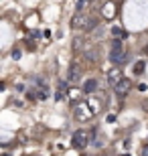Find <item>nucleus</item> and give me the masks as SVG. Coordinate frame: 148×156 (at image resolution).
Listing matches in <instances>:
<instances>
[{"label": "nucleus", "mask_w": 148, "mask_h": 156, "mask_svg": "<svg viewBox=\"0 0 148 156\" xmlns=\"http://www.w3.org/2000/svg\"><path fill=\"white\" fill-rule=\"evenodd\" d=\"M87 144H89V134H87L85 130H77V132L73 134V146L77 150H83Z\"/></svg>", "instance_id": "20e7f679"}, {"label": "nucleus", "mask_w": 148, "mask_h": 156, "mask_svg": "<svg viewBox=\"0 0 148 156\" xmlns=\"http://www.w3.org/2000/svg\"><path fill=\"white\" fill-rule=\"evenodd\" d=\"M73 118L77 122H89L93 118V112H91L89 104L87 101H75L73 104Z\"/></svg>", "instance_id": "f03ea898"}, {"label": "nucleus", "mask_w": 148, "mask_h": 156, "mask_svg": "<svg viewBox=\"0 0 148 156\" xmlns=\"http://www.w3.org/2000/svg\"><path fill=\"white\" fill-rule=\"evenodd\" d=\"M110 61H112L116 67H120V65H124L126 61H128V51H126V47H124V41L114 39L112 51H110Z\"/></svg>", "instance_id": "f257e3e1"}, {"label": "nucleus", "mask_w": 148, "mask_h": 156, "mask_svg": "<svg viewBox=\"0 0 148 156\" xmlns=\"http://www.w3.org/2000/svg\"><path fill=\"white\" fill-rule=\"evenodd\" d=\"M112 37H114V39H118V41H124L126 39V33L120 29V27H114V29H112Z\"/></svg>", "instance_id": "f8f14e48"}, {"label": "nucleus", "mask_w": 148, "mask_h": 156, "mask_svg": "<svg viewBox=\"0 0 148 156\" xmlns=\"http://www.w3.org/2000/svg\"><path fill=\"white\" fill-rule=\"evenodd\" d=\"M102 16L106 18V20H112V18L116 16V4L114 2H106V4L102 6Z\"/></svg>", "instance_id": "1a4fd4ad"}, {"label": "nucleus", "mask_w": 148, "mask_h": 156, "mask_svg": "<svg viewBox=\"0 0 148 156\" xmlns=\"http://www.w3.org/2000/svg\"><path fill=\"white\" fill-rule=\"evenodd\" d=\"M146 53H148V45H146Z\"/></svg>", "instance_id": "a211bd4d"}, {"label": "nucleus", "mask_w": 148, "mask_h": 156, "mask_svg": "<svg viewBox=\"0 0 148 156\" xmlns=\"http://www.w3.org/2000/svg\"><path fill=\"white\" fill-rule=\"evenodd\" d=\"M85 20H87V16H83V14L77 12L73 16V20H71V27H73V29H79V27L83 29V27H85Z\"/></svg>", "instance_id": "9d476101"}, {"label": "nucleus", "mask_w": 148, "mask_h": 156, "mask_svg": "<svg viewBox=\"0 0 148 156\" xmlns=\"http://www.w3.org/2000/svg\"><path fill=\"white\" fill-rule=\"evenodd\" d=\"M130 89H132V83H130V79H122V81L118 83V85L114 87V93L118 95L120 99H124L126 95L130 93Z\"/></svg>", "instance_id": "423d86ee"}, {"label": "nucleus", "mask_w": 148, "mask_h": 156, "mask_svg": "<svg viewBox=\"0 0 148 156\" xmlns=\"http://www.w3.org/2000/svg\"><path fill=\"white\" fill-rule=\"evenodd\" d=\"M12 59H20V51L18 49H12Z\"/></svg>", "instance_id": "2eb2a0df"}, {"label": "nucleus", "mask_w": 148, "mask_h": 156, "mask_svg": "<svg viewBox=\"0 0 148 156\" xmlns=\"http://www.w3.org/2000/svg\"><path fill=\"white\" fill-rule=\"evenodd\" d=\"M142 156H148V146H144V148H142Z\"/></svg>", "instance_id": "dca6fc26"}, {"label": "nucleus", "mask_w": 148, "mask_h": 156, "mask_svg": "<svg viewBox=\"0 0 148 156\" xmlns=\"http://www.w3.org/2000/svg\"><path fill=\"white\" fill-rule=\"evenodd\" d=\"M91 4H93V0H79L77 8H79V12H81V10H85V8H89Z\"/></svg>", "instance_id": "4468645a"}, {"label": "nucleus", "mask_w": 148, "mask_h": 156, "mask_svg": "<svg viewBox=\"0 0 148 156\" xmlns=\"http://www.w3.org/2000/svg\"><path fill=\"white\" fill-rule=\"evenodd\" d=\"M97 87H99V83H97V79H93V77H89V79H85V83H83V93H87V95H93V93H97Z\"/></svg>", "instance_id": "6e6552de"}, {"label": "nucleus", "mask_w": 148, "mask_h": 156, "mask_svg": "<svg viewBox=\"0 0 148 156\" xmlns=\"http://www.w3.org/2000/svg\"><path fill=\"white\" fill-rule=\"evenodd\" d=\"M144 67H146V63H144V61H136V65H134V73H136V75H142V73H144Z\"/></svg>", "instance_id": "ddd939ff"}, {"label": "nucleus", "mask_w": 148, "mask_h": 156, "mask_svg": "<svg viewBox=\"0 0 148 156\" xmlns=\"http://www.w3.org/2000/svg\"><path fill=\"white\" fill-rule=\"evenodd\" d=\"M142 108H144V110L148 112V99H146V101H144V104H142Z\"/></svg>", "instance_id": "f3484780"}, {"label": "nucleus", "mask_w": 148, "mask_h": 156, "mask_svg": "<svg viewBox=\"0 0 148 156\" xmlns=\"http://www.w3.org/2000/svg\"><path fill=\"white\" fill-rule=\"evenodd\" d=\"M87 104H89L91 112H93V116H96V114H102V112L106 110L108 98H106V93L97 91V93H93V95H89V98H87Z\"/></svg>", "instance_id": "7ed1b4c3"}, {"label": "nucleus", "mask_w": 148, "mask_h": 156, "mask_svg": "<svg viewBox=\"0 0 148 156\" xmlns=\"http://www.w3.org/2000/svg\"><path fill=\"white\" fill-rule=\"evenodd\" d=\"M122 79H124V77H122V71H120L118 67H114L112 71H108V83H110V87H116Z\"/></svg>", "instance_id": "0eeeda50"}, {"label": "nucleus", "mask_w": 148, "mask_h": 156, "mask_svg": "<svg viewBox=\"0 0 148 156\" xmlns=\"http://www.w3.org/2000/svg\"><path fill=\"white\" fill-rule=\"evenodd\" d=\"M81 79V67H79V61L75 59L73 63L69 65V71H67V81L69 83H77Z\"/></svg>", "instance_id": "39448f33"}, {"label": "nucleus", "mask_w": 148, "mask_h": 156, "mask_svg": "<svg viewBox=\"0 0 148 156\" xmlns=\"http://www.w3.org/2000/svg\"><path fill=\"white\" fill-rule=\"evenodd\" d=\"M85 59L87 61H99V49H87L85 51Z\"/></svg>", "instance_id": "9b49d317"}]
</instances>
